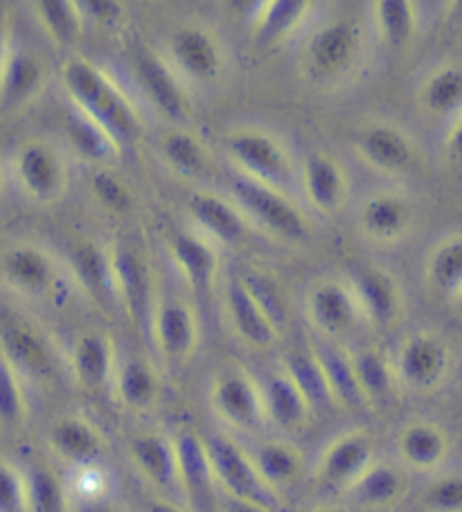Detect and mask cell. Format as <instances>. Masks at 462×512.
<instances>
[{
    "label": "cell",
    "instance_id": "6da1fadb",
    "mask_svg": "<svg viewBox=\"0 0 462 512\" xmlns=\"http://www.w3.org/2000/svg\"><path fill=\"white\" fill-rule=\"evenodd\" d=\"M61 79L68 91V100L109 129L120 145L133 143L142 131L138 109L129 95L104 73L100 66L86 59H68L61 68Z\"/></svg>",
    "mask_w": 462,
    "mask_h": 512
},
{
    "label": "cell",
    "instance_id": "7a4b0ae2",
    "mask_svg": "<svg viewBox=\"0 0 462 512\" xmlns=\"http://www.w3.org/2000/svg\"><path fill=\"white\" fill-rule=\"evenodd\" d=\"M208 402L221 425L239 434H255L269 425L262 384L242 366L221 368L212 377Z\"/></svg>",
    "mask_w": 462,
    "mask_h": 512
},
{
    "label": "cell",
    "instance_id": "3957f363",
    "mask_svg": "<svg viewBox=\"0 0 462 512\" xmlns=\"http://www.w3.org/2000/svg\"><path fill=\"white\" fill-rule=\"evenodd\" d=\"M206 443L221 494L262 503V506L275 512L282 508V499L269 488V483L262 479V474L257 470L248 447H244L230 434H224V431L210 434L206 438Z\"/></svg>",
    "mask_w": 462,
    "mask_h": 512
},
{
    "label": "cell",
    "instance_id": "277c9868",
    "mask_svg": "<svg viewBox=\"0 0 462 512\" xmlns=\"http://www.w3.org/2000/svg\"><path fill=\"white\" fill-rule=\"evenodd\" d=\"M375 461V440L370 431L363 427L345 429L321 449L309 476L321 492L343 497Z\"/></svg>",
    "mask_w": 462,
    "mask_h": 512
},
{
    "label": "cell",
    "instance_id": "5b68a950",
    "mask_svg": "<svg viewBox=\"0 0 462 512\" xmlns=\"http://www.w3.org/2000/svg\"><path fill=\"white\" fill-rule=\"evenodd\" d=\"M226 152L244 176L287 194L296 183L293 158L278 138L264 131L242 129L226 138Z\"/></svg>",
    "mask_w": 462,
    "mask_h": 512
},
{
    "label": "cell",
    "instance_id": "8992f818",
    "mask_svg": "<svg viewBox=\"0 0 462 512\" xmlns=\"http://www.w3.org/2000/svg\"><path fill=\"white\" fill-rule=\"evenodd\" d=\"M233 197L244 215L275 237H282L287 242H300L309 235L307 217L284 192L242 174L233 181Z\"/></svg>",
    "mask_w": 462,
    "mask_h": 512
},
{
    "label": "cell",
    "instance_id": "52a82bcc",
    "mask_svg": "<svg viewBox=\"0 0 462 512\" xmlns=\"http://www.w3.org/2000/svg\"><path fill=\"white\" fill-rule=\"evenodd\" d=\"M393 361L402 388L413 393L438 391L451 373V350L433 332L408 334Z\"/></svg>",
    "mask_w": 462,
    "mask_h": 512
},
{
    "label": "cell",
    "instance_id": "ba28073f",
    "mask_svg": "<svg viewBox=\"0 0 462 512\" xmlns=\"http://www.w3.org/2000/svg\"><path fill=\"white\" fill-rule=\"evenodd\" d=\"M127 452L133 470L138 472L140 479L151 490H156V497L185 503L181 488L179 454H176V443L172 436L149 429L138 431V434L129 438Z\"/></svg>",
    "mask_w": 462,
    "mask_h": 512
},
{
    "label": "cell",
    "instance_id": "9c48e42d",
    "mask_svg": "<svg viewBox=\"0 0 462 512\" xmlns=\"http://www.w3.org/2000/svg\"><path fill=\"white\" fill-rule=\"evenodd\" d=\"M307 319L327 339L348 337L361 323H368L357 296L343 280L323 278L309 287L305 296Z\"/></svg>",
    "mask_w": 462,
    "mask_h": 512
},
{
    "label": "cell",
    "instance_id": "30bf717a",
    "mask_svg": "<svg viewBox=\"0 0 462 512\" xmlns=\"http://www.w3.org/2000/svg\"><path fill=\"white\" fill-rule=\"evenodd\" d=\"M451 452V434L429 418H411L395 434V458L408 474H440Z\"/></svg>",
    "mask_w": 462,
    "mask_h": 512
},
{
    "label": "cell",
    "instance_id": "8fae6325",
    "mask_svg": "<svg viewBox=\"0 0 462 512\" xmlns=\"http://www.w3.org/2000/svg\"><path fill=\"white\" fill-rule=\"evenodd\" d=\"M16 183L32 201H55L66 185V167L57 149L43 140H25L12 158Z\"/></svg>",
    "mask_w": 462,
    "mask_h": 512
},
{
    "label": "cell",
    "instance_id": "7c38bea8",
    "mask_svg": "<svg viewBox=\"0 0 462 512\" xmlns=\"http://www.w3.org/2000/svg\"><path fill=\"white\" fill-rule=\"evenodd\" d=\"M174 443L176 454H179L185 506L192 510H215L221 492L206 438H201L190 429H181L174 436Z\"/></svg>",
    "mask_w": 462,
    "mask_h": 512
},
{
    "label": "cell",
    "instance_id": "4fadbf2b",
    "mask_svg": "<svg viewBox=\"0 0 462 512\" xmlns=\"http://www.w3.org/2000/svg\"><path fill=\"white\" fill-rule=\"evenodd\" d=\"M408 472L397 461L377 458L359 481L343 494L341 501L357 512H386L408 497Z\"/></svg>",
    "mask_w": 462,
    "mask_h": 512
},
{
    "label": "cell",
    "instance_id": "5bb4252c",
    "mask_svg": "<svg viewBox=\"0 0 462 512\" xmlns=\"http://www.w3.org/2000/svg\"><path fill=\"white\" fill-rule=\"evenodd\" d=\"M151 334H154L158 355L167 364H185L199 343L197 316L181 300L167 298L151 314Z\"/></svg>",
    "mask_w": 462,
    "mask_h": 512
},
{
    "label": "cell",
    "instance_id": "9a60e30c",
    "mask_svg": "<svg viewBox=\"0 0 462 512\" xmlns=\"http://www.w3.org/2000/svg\"><path fill=\"white\" fill-rule=\"evenodd\" d=\"M361 48V32L357 23L348 19L330 21L314 32L307 46V66L316 77L330 79L348 70Z\"/></svg>",
    "mask_w": 462,
    "mask_h": 512
},
{
    "label": "cell",
    "instance_id": "2e32d148",
    "mask_svg": "<svg viewBox=\"0 0 462 512\" xmlns=\"http://www.w3.org/2000/svg\"><path fill=\"white\" fill-rule=\"evenodd\" d=\"M118 359L109 334L84 332L73 341L70 348V373L75 384L88 395H100L106 388H113Z\"/></svg>",
    "mask_w": 462,
    "mask_h": 512
},
{
    "label": "cell",
    "instance_id": "e0dca14e",
    "mask_svg": "<svg viewBox=\"0 0 462 512\" xmlns=\"http://www.w3.org/2000/svg\"><path fill=\"white\" fill-rule=\"evenodd\" d=\"M350 287L368 323L377 325V328H388L397 319L399 307H402V294H399V285L388 271L372 267V264H359L350 271Z\"/></svg>",
    "mask_w": 462,
    "mask_h": 512
},
{
    "label": "cell",
    "instance_id": "ac0fdd59",
    "mask_svg": "<svg viewBox=\"0 0 462 512\" xmlns=\"http://www.w3.org/2000/svg\"><path fill=\"white\" fill-rule=\"evenodd\" d=\"M48 445L55 458L66 463L70 470L91 463H102L104 436L84 416H61L48 429Z\"/></svg>",
    "mask_w": 462,
    "mask_h": 512
},
{
    "label": "cell",
    "instance_id": "d6986e66",
    "mask_svg": "<svg viewBox=\"0 0 462 512\" xmlns=\"http://www.w3.org/2000/svg\"><path fill=\"white\" fill-rule=\"evenodd\" d=\"M262 479L282 499L284 492L296 488L305 479L307 461L296 443L289 438H262L248 447Z\"/></svg>",
    "mask_w": 462,
    "mask_h": 512
},
{
    "label": "cell",
    "instance_id": "ffe728a7",
    "mask_svg": "<svg viewBox=\"0 0 462 512\" xmlns=\"http://www.w3.org/2000/svg\"><path fill=\"white\" fill-rule=\"evenodd\" d=\"M3 359L25 379H48L55 373V352L50 343L25 321H5Z\"/></svg>",
    "mask_w": 462,
    "mask_h": 512
},
{
    "label": "cell",
    "instance_id": "44dd1931",
    "mask_svg": "<svg viewBox=\"0 0 462 512\" xmlns=\"http://www.w3.org/2000/svg\"><path fill=\"white\" fill-rule=\"evenodd\" d=\"M224 303L228 321L233 325L237 339L246 343L248 348L266 350L273 348L280 332L273 328V323L266 319V314L255 303L251 291L246 289L242 278H230L224 289Z\"/></svg>",
    "mask_w": 462,
    "mask_h": 512
},
{
    "label": "cell",
    "instance_id": "7402d4cb",
    "mask_svg": "<svg viewBox=\"0 0 462 512\" xmlns=\"http://www.w3.org/2000/svg\"><path fill=\"white\" fill-rule=\"evenodd\" d=\"M300 183L309 206L323 215L339 213L348 197V174L330 154H309L302 165Z\"/></svg>",
    "mask_w": 462,
    "mask_h": 512
},
{
    "label": "cell",
    "instance_id": "603a6c76",
    "mask_svg": "<svg viewBox=\"0 0 462 512\" xmlns=\"http://www.w3.org/2000/svg\"><path fill=\"white\" fill-rule=\"evenodd\" d=\"M262 393H264V404H266V418H269V425L275 429L287 431V434H293V431H300L307 425L309 418H312V404L305 397V393L300 391L298 384L293 382L291 375L280 366V370H275L266 382L262 384Z\"/></svg>",
    "mask_w": 462,
    "mask_h": 512
},
{
    "label": "cell",
    "instance_id": "cb8c5ba5",
    "mask_svg": "<svg viewBox=\"0 0 462 512\" xmlns=\"http://www.w3.org/2000/svg\"><path fill=\"white\" fill-rule=\"evenodd\" d=\"M111 260L120 300L127 307L131 319L142 323L149 316L151 305V273L147 260L129 244L113 246Z\"/></svg>",
    "mask_w": 462,
    "mask_h": 512
},
{
    "label": "cell",
    "instance_id": "d4e9b609",
    "mask_svg": "<svg viewBox=\"0 0 462 512\" xmlns=\"http://www.w3.org/2000/svg\"><path fill=\"white\" fill-rule=\"evenodd\" d=\"M357 149L363 156V161L381 172H404L415 161V149L411 140L393 125H368L359 131Z\"/></svg>",
    "mask_w": 462,
    "mask_h": 512
},
{
    "label": "cell",
    "instance_id": "484cf974",
    "mask_svg": "<svg viewBox=\"0 0 462 512\" xmlns=\"http://www.w3.org/2000/svg\"><path fill=\"white\" fill-rule=\"evenodd\" d=\"M350 355L354 370H357L363 397H366V406H372L377 411L388 409L397 400L399 393L404 391L395 361L372 346L354 350Z\"/></svg>",
    "mask_w": 462,
    "mask_h": 512
},
{
    "label": "cell",
    "instance_id": "4316f807",
    "mask_svg": "<svg viewBox=\"0 0 462 512\" xmlns=\"http://www.w3.org/2000/svg\"><path fill=\"white\" fill-rule=\"evenodd\" d=\"M138 82L145 88L149 102L174 122L188 118L190 102L170 66L158 57L142 55L138 59Z\"/></svg>",
    "mask_w": 462,
    "mask_h": 512
},
{
    "label": "cell",
    "instance_id": "83f0119b",
    "mask_svg": "<svg viewBox=\"0 0 462 512\" xmlns=\"http://www.w3.org/2000/svg\"><path fill=\"white\" fill-rule=\"evenodd\" d=\"M46 82V68L43 61L32 55L30 50L16 48L12 50L5 41L3 55V107L5 111L19 109L28 104L34 95H39Z\"/></svg>",
    "mask_w": 462,
    "mask_h": 512
},
{
    "label": "cell",
    "instance_id": "f1b7e54d",
    "mask_svg": "<svg viewBox=\"0 0 462 512\" xmlns=\"http://www.w3.org/2000/svg\"><path fill=\"white\" fill-rule=\"evenodd\" d=\"M170 52L174 64L185 75L194 79H212L219 75L221 52L217 41L197 25H185L176 30L170 37Z\"/></svg>",
    "mask_w": 462,
    "mask_h": 512
},
{
    "label": "cell",
    "instance_id": "f546056e",
    "mask_svg": "<svg viewBox=\"0 0 462 512\" xmlns=\"http://www.w3.org/2000/svg\"><path fill=\"white\" fill-rule=\"evenodd\" d=\"M411 203L399 194L377 192L363 201L359 213L361 231L377 242H395L411 226Z\"/></svg>",
    "mask_w": 462,
    "mask_h": 512
},
{
    "label": "cell",
    "instance_id": "4dcf8cb0",
    "mask_svg": "<svg viewBox=\"0 0 462 512\" xmlns=\"http://www.w3.org/2000/svg\"><path fill=\"white\" fill-rule=\"evenodd\" d=\"M3 273L14 289L30 296L46 294L57 278L55 262L30 244H16L3 253Z\"/></svg>",
    "mask_w": 462,
    "mask_h": 512
},
{
    "label": "cell",
    "instance_id": "1f68e13d",
    "mask_svg": "<svg viewBox=\"0 0 462 512\" xmlns=\"http://www.w3.org/2000/svg\"><path fill=\"white\" fill-rule=\"evenodd\" d=\"M161 377L158 370L142 357H129L118 364L113 379V393L124 409L145 413L154 409L161 397Z\"/></svg>",
    "mask_w": 462,
    "mask_h": 512
},
{
    "label": "cell",
    "instance_id": "d6a6232c",
    "mask_svg": "<svg viewBox=\"0 0 462 512\" xmlns=\"http://www.w3.org/2000/svg\"><path fill=\"white\" fill-rule=\"evenodd\" d=\"M194 224L224 244H239L248 233L244 213L239 206L210 192H194L188 199Z\"/></svg>",
    "mask_w": 462,
    "mask_h": 512
},
{
    "label": "cell",
    "instance_id": "836d02e7",
    "mask_svg": "<svg viewBox=\"0 0 462 512\" xmlns=\"http://www.w3.org/2000/svg\"><path fill=\"white\" fill-rule=\"evenodd\" d=\"M73 269L77 273L79 285H82L88 296L95 298V303L113 305L118 303V282H115L111 249L106 251L104 246L95 242L77 244L70 255Z\"/></svg>",
    "mask_w": 462,
    "mask_h": 512
},
{
    "label": "cell",
    "instance_id": "e575fe53",
    "mask_svg": "<svg viewBox=\"0 0 462 512\" xmlns=\"http://www.w3.org/2000/svg\"><path fill=\"white\" fill-rule=\"evenodd\" d=\"M167 249L188 285L197 294H206L217 278L219 255L212 246L194 233H174Z\"/></svg>",
    "mask_w": 462,
    "mask_h": 512
},
{
    "label": "cell",
    "instance_id": "d590c367",
    "mask_svg": "<svg viewBox=\"0 0 462 512\" xmlns=\"http://www.w3.org/2000/svg\"><path fill=\"white\" fill-rule=\"evenodd\" d=\"M64 131L73 145L75 152L93 163H111L118 158L122 145L115 140L109 129H104L100 122L88 116L68 100L64 113Z\"/></svg>",
    "mask_w": 462,
    "mask_h": 512
},
{
    "label": "cell",
    "instance_id": "8d00e7d4",
    "mask_svg": "<svg viewBox=\"0 0 462 512\" xmlns=\"http://www.w3.org/2000/svg\"><path fill=\"white\" fill-rule=\"evenodd\" d=\"M309 12H312V3H307V0H271V3H262L260 14L251 23L255 43L266 48L287 39L289 34L296 32L307 21Z\"/></svg>",
    "mask_w": 462,
    "mask_h": 512
},
{
    "label": "cell",
    "instance_id": "74e56055",
    "mask_svg": "<svg viewBox=\"0 0 462 512\" xmlns=\"http://www.w3.org/2000/svg\"><path fill=\"white\" fill-rule=\"evenodd\" d=\"M314 350L325 368L336 406H345V409H361V406H366V397H363L350 352L336 346H316Z\"/></svg>",
    "mask_w": 462,
    "mask_h": 512
},
{
    "label": "cell",
    "instance_id": "f35d334b",
    "mask_svg": "<svg viewBox=\"0 0 462 512\" xmlns=\"http://www.w3.org/2000/svg\"><path fill=\"white\" fill-rule=\"evenodd\" d=\"M282 368L291 375L293 382L312 404V409H325V406H336L330 382H327L325 368L318 359L316 350H293L282 359Z\"/></svg>",
    "mask_w": 462,
    "mask_h": 512
},
{
    "label": "cell",
    "instance_id": "ab89813d",
    "mask_svg": "<svg viewBox=\"0 0 462 512\" xmlns=\"http://www.w3.org/2000/svg\"><path fill=\"white\" fill-rule=\"evenodd\" d=\"M422 107L435 118L456 120L462 113V68L444 66L426 79Z\"/></svg>",
    "mask_w": 462,
    "mask_h": 512
},
{
    "label": "cell",
    "instance_id": "60d3db41",
    "mask_svg": "<svg viewBox=\"0 0 462 512\" xmlns=\"http://www.w3.org/2000/svg\"><path fill=\"white\" fill-rule=\"evenodd\" d=\"M34 16L57 46H70L84 30L82 5L73 0H39L34 3Z\"/></svg>",
    "mask_w": 462,
    "mask_h": 512
},
{
    "label": "cell",
    "instance_id": "b9f144b4",
    "mask_svg": "<svg viewBox=\"0 0 462 512\" xmlns=\"http://www.w3.org/2000/svg\"><path fill=\"white\" fill-rule=\"evenodd\" d=\"M239 278H242L246 289L251 291L255 303L260 305V310L266 314V319L273 323V328L280 334L287 330L289 300L282 289V282L275 278L271 271H264V269H248Z\"/></svg>",
    "mask_w": 462,
    "mask_h": 512
},
{
    "label": "cell",
    "instance_id": "7bdbcfd3",
    "mask_svg": "<svg viewBox=\"0 0 462 512\" xmlns=\"http://www.w3.org/2000/svg\"><path fill=\"white\" fill-rule=\"evenodd\" d=\"M161 156L176 174L192 179L206 172L208 152L201 140L185 129H176L161 138Z\"/></svg>",
    "mask_w": 462,
    "mask_h": 512
},
{
    "label": "cell",
    "instance_id": "ee69618b",
    "mask_svg": "<svg viewBox=\"0 0 462 512\" xmlns=\"http://www.w3.org/2000/svg\"><path fill=\"white\" fill-rule=\"evenodd\" d=\"M431 287L444 296H456L462 289V235L440 242L426 264Z\"/></svg>",
    "mask_w": 462,
    "mask_h": 512
},
{
    "label": "cell",
    "instance_id": "f6af8a7d",
    "mask_svg": "<svg viewBox=\"0 0 462 512\" xmlns=\"http://www.w3.org/2000/svg\"><path fill=\"white\" fill-rule=\"evenodd\" d=\"M375 25L388 46L402 48L411 41L417 28V5L408 0H379L372 5Z\"/></svg>",
    "mask_w": 462,
    "mask_h": 512
},
{
    "label": "cell",
    "instance_id": "bcb514c9",
    "mask_svg": "<svg viewBox=\"0 0 462 512\" xmlns=\"http://www.w3.org/2000/svg\"><path fill=\"white\" fill-rule=\"evenodd\" d=\"M30 512H68V490L57 472L48 465H34L25 470Z\"/></svg>",
    "mask_w": 462,
    "mask_h": 512
},
{
    "label": "cell",
    "instance_id": "7dc6e473",
    "mask_svg": "<svg viewBox=\"0 0 462 512\" xmlns=\"http://www.w3.org/2000/svg\"><path fill=\"white\" fill-rule=\"evenodd\" d=\"M25 382L28 379L10 361L3 359V370H0V418H3L5 429H19L30 420L32 404Z\"/></svg>",
    "mask_w": 462,
    "mask_h": 512
},
{
    "label": "cell",
    "instance_id": "c3c4849f",
    "mask_svg": "<svg viewBox=\"0 0 462 512\" xmlns=\"http://www.w3.org/2000/svg\"><path fill=\"white\" fill-rule=\"evenodd\" d=\"M68 501H102L113 499V476L102 463H91L70 470L66 483Z\"/></svg>",
    "mask_w": 462,
    "mask_h": 512
},
{
    "label": "cell",
    "instance_id": "681fc988",
    "mask_svg": "<svg viewBox=\"0 0 462 512\" xmlns=\"http://www.w3.org/2000/svg\"><path fill=\"white\" fill-rule=\"evenodd\" d=\"M424 512H462V472L431 476L420 494Z\"/></svg>",
    "mask_w": 462,
    "mask_h": 512
},
{
    "label": "cell",
    "instance_id": "f907efd6",
    "mask_svg": "<svg viewBox=\"0 0 462 512\" xmlns=\"http://www.w3.org/2000/svg\"><path fill=\"white\" fill-rule=\"evenodd\" d=\"M0 512H30L25 470L10 458H5L0 470Z\"/></svg>",
    "mask_w": 462,
    "mask_h": 512
},
{
    "label": "cell",
    "instance_id": "816d5d0a",
    "mask_svg": "<svg viewBox=\"0 0 462 512\" xmlns=\"http://www.w3.org/2000/svg\"><path fill=\"white\" fill-rule=\"evenodd\" d=\"M91 188H93L95 199L100 201L106 210H111V213H115V215L129 213L131 190L118 174H113L111 170L95 172Z\"/></svg>",
    "mask_w": 462,
    "mask_h": 512
},
{
    "label": "cell",
    "instance_id": "f5cc1de1",
    "mask_svg": "<svg viewBox=\"0 0 462 512\" xmlns=\"http://www.w3.org/2000/svg\"><path fill=\"white\" fill-rule=\"evenodd\" d=\"M82 5L84 19L88 16L93 23L111 28L124 16V5L115 3V0H91V3H79Z\"/></svg>",
    "mask_w": 462,
    "mask_h": 512
},
{
    "label": "cell",
    "instance_id": "db71d44e",
    "mask_svg": "<svg viewBox=\"0 0 462 512\" xmlns=\"http://www.w3.org/2000/svg\"><path fill=\"white\" fill-rule=\"evenodd\" d=\"M212 512H275L271 508L262 506V503L255 501H246V499H235V497H226V494H219L217 506Z\"/></svg>",
    "mask_w": 462,
    "mask_h": 512
},
{
    "label": "cell",
    "instance_id": "11a10c76",
    "mask_svg": "<svg viewBox=\"0 0 462 512\" xmlns=\"http://www.w3.org/2000/svg\"><path fill=\"white\" fill-rule=\"evenodd\" d=\"M447 154L453 163L462 170V113L449 122V134H447Z\"/></svg>",
    "mask_w": 462,
    "mask_h": 512
},
{
    "label": "cell",
    "instance_id": "9f6ffc18",
    "mask_svg": "<svg viewBox=\"0 0 462 512\" xmlns=\"http://www.w3.org/2000/svg\"><path fill=\"white\" fill-rule=\"evenodd\" d=\"M68 512H124L113 499L102 501H70Z\"/></svg>",
    "mask_w": 462,
    "mask_h": 512
},
{
    "label": "cell",
    "instance_id": "6f0895ef",
    "mask_svg": "<svg viewBox=\"0 0 462 512\" xmlns=\"http://www.w3.org/2000/svg\"><path fill=\"white\" fill-rule=\"evenodd\" d=\"M142 512H194L192 508L185 506L181 501L174 499H165V497H154L145 503Z\"/></svg>",
    "mask_w": 462,
    "mask_h": 512
},
{
    "label": "cell",
    "instance_id": "680465c9",
    "mask_svg": "<svg viewBox=\"0 0 462 512\" xmlns=\"http://www.w3.org/2000/svg\"><path fill=\"white\" fill-rule=\"evenodd\" d=\"M305 512H357V510L345 506V503H321V506H314Z\"/></svg>",
    "mask_w": 462,
    "mask_h": 512
},
{
    "label": "cell",
    "instance_id": "91938a15",
    "mask_svg": "<svg viewBox=\"0 0 462 512\" xmlns=\"http://www.w3.org/2000/svg\"><path fill=\"white\" fill-rule=\"evenodd\" d=\"M451 10H453V19L462 23V0H460V3H453Z\"/></svg>",
    "mask_w": 462,
    "mask_h": 512
},
{
    "label": "cell",
    "instance_id": "94428289",
    "mask_svg": "<svg viewBox=\"0 0 462 512\" xmlns=\"http://www.w3.org/2000/svg\"><path fill=\"white\" fill-rule=\"evenodd\" d=\"M453 298H456V303H458V305L462 307V289H460V291H458V294H456V296H453Z\"/></svg>",
    "mask_w": 462,
    "mask_h": 512
}]
</instances>
